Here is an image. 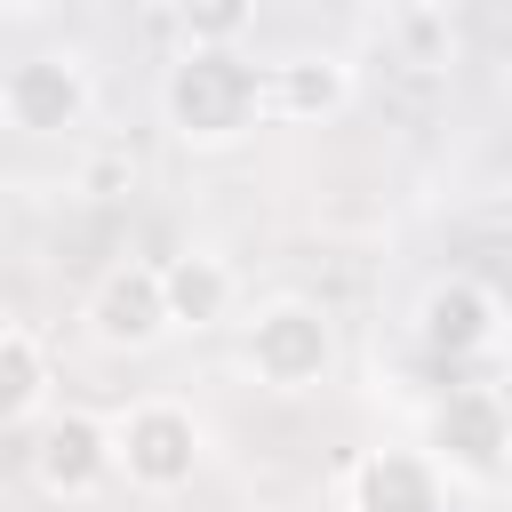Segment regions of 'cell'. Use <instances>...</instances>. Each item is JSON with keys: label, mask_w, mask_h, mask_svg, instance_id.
I'll return each mask as SVG.
<instances>
[{"label": "cell", "mask_w": 512, "mask_h": 512, "mask_svg": "<svg viewBox=\"0 0 512 512\" xmlns=\"http://www.w3.org/2000/svg\"><path fill=\"white\" fill-rule=\"evenodd\" d=\"M152 104L184 152H232L264 128V64H248V48H176Z\"/></svg>", "instance_id": "obj_1"}, {"label": "cell", "mask_w": 512, "mask_h": 512, "mask_svg": "<svg viewBox=\"0 0 512 512\" xmlns=\"http://www.w3.org/2000/svg\"><path fill=\"white\" fill-rule=\"evenodd\" d=\"M424 456L448 488H504L512 480V392L504 384H448L424 416Z\"/></svg>", "instance_id": "obj_2"}, {"label": "cell", "mask_w": 512, "mask_h": 512, "mask_svg": "<svg viewBox=\"0 0 512 512\" xmlns=\"http://www.w3.org/2000/svg\"><path fill=\"white\" fill-rule=\"evenodd\" d=\"M240 368L296 400V392H320L336 376V320L312 304V296H264L248 320H240Z\"/></svg>", "instance_id": "obj_3"}, {"label": "cell", "mask_w": 512, "mask_h": 512, "mask_svg": "<svg viewBox=\"0 0 512 512\" xmlns=\"http://www.w3.org/2000/svg\"><path fill=\"white\" fill-rule=\"evenodd\" d=\"M112 448H120V480H128L136 496H176V488H192L200 464H208V424H200L184 400L152 392V400H128V408L112 416Z\"/></svg>", "instance_id": "obj_4"}, {"label": "cell", "mask_w": 512, "mask_h": 512, "mask_svg": "<svg viewBox=\"0 0 512 512\" xmlns=\"http://www.w3.org/2000/svg\"><path fill=\"white\" fill-rule=\"evenodd\" d=\"M96 112V72L80 48H24L0 64V120L16 136H72Z\"/></svg>", "instance_id": "obj_5"}, {"label": "cell", "mask_w": 512, "mask_h": 512, "mask_svg": "<svg viewBox=\"0 0 512 512\" xmlns=\"http://www.w3.org/2000/svg\"><path fill=\"white\" fill-rule=\"evenodd\" d=\"M120 480V448H112V416H88V408H56L40 432H32V488L48 504H88Z\"/></svg>", "instance_id": "obj_6"}, {"label": "cell", "mask_w": 512, "mask_h": 512, "mask_svg": "<svg viewBox=\"0 0 512 512\" xmlns=\"http://www.w3.org/2000/svg\"><path fill=\"white\" fill-rule=\"evenodd\" d=\"M504 296L480 280V272H440V280H424V296H416V312H408V328H416V344L432 352V360H488L496 344H504Z\"/></svg>", "instance_id": "obj_7"}, {"label": "cell", "mask_w": 512, "mask_h": 512, "mask_svg": "<svg viewBox=\"0 0 512 512\" xmlns=\"http://www.w3.org/2000/svg\"><path fill=\"white\" fill-rule=\"evenodd\" d=\"M80 320H88V336L104 344V352H152V344H168L176 336V320H168V288H160V264H144V256H120V264H104L96 272V288H88V304H80Z\"/></svg>", "instance_id": "obj_8"}, {"label": "cell", "mask_w": 512, "mask_h": 512, "mask_svg": "<svg viewBox=\"0 0 512 512\" xmlns=\"http://www.w3.org/2000/svg\"><path fill=\"white\" fill-rule=\"evenodd\" d=\"M360 96V64L344 48H288L264 64V120L280 128H328L336 112H352Z\"/></svg>", "instance_id": "obj_9"}, {"label": "cell", "mask_w": 512, "mask_h": 512, "mask_svg": "<svg viewBox=\"0 0 512 512\" xmlns=\"http://www.w3.org/2000/svg\"><path fill=\"white\" fill-rule=\"evenodd\" d=\"M160 288H168V320L184 336H208V328H224L240 312V272H232L224 248H176L160 264Z\"/></svg>", "instance_id": "obj_10"}, {"label": "cell", "mask_w": 512, "mask_h": 512, "mask_svg": "<svg viewBox=\"0 0 512 512\" xmlns=\"http://www.w3.org/2000/svg\"><path fill=\"white\" fill-rule=\"evenodd\" d=\"M352 512H448V480L424 448H376L352 472Z\"/></svg>", "instance_id": "obj_11"}, {"label": "cell", "mask_w": 512, "mask_h": 512, "mask_svg": "<svg viewBox=\"0 0 512 512\" xmlns=\"http://www.w3.org/2000/svg\"><path fill=\"white\" fill-rule=\"evenodd\" d=\"M368 32L384 40V56H392L400 72H448V64L464 56V24H456V8H432V0H416V8H384Z\"/></svg>", "instance_id": "obj_12"}, {"label": "cell", "mask_w": 512, "mask_h": 512, "mask_svg": "<svg viewBox=\"0 0 512 512\" xmlns=\"http://www.w3.org/2000/svg\"><path fill=\"white\" fill-rule=\"evenodd\" d=\"M48 384H56V368H48V344H40L32 328L0 320V432L32 424V416L48 408Z\"/></svg>", "instance_id": "obj_13"}, {"label": "cell", "mask_w": 512, "mask_h": 512, "mask_svg": "<svg viewBox=\"0 0 512 512\" xmlns=\"http://www.w3.org/2000/svg\"><path fill=\"white\" fill-rule=\"evenodd\" d=\"M176 32H184V48H240V40H256V8H248V0L184 8V16H176Z\"/></svg>", "instance_id": "obj_14"}, {"label": "cell", "mask_w": 512, "mask_h": 512, "mask_svg": "<svg viewBox=\"0 0 512 512\" xmlns=\"http://www.w3.org/2000/svg\"><path fill=\"white\" fill-rule=\"evenodd\" d=\"M504 224H512V184H504Z\"/></svg>", "instance_id": "obj_15"}, {"label": "cell", "mask_w": 512, "mask_h": 512, "mask_svg": "<svg viewBox=\"0 0 512 512\" xmlns=\"http://www.w3.org/2000/svg\"><path fill=\"white\" fill-rule=\"evenodd\" d=\"M504 112H512V80H504Z\"/></svg>", "instance_id": "obj_16"}]
</instances>
